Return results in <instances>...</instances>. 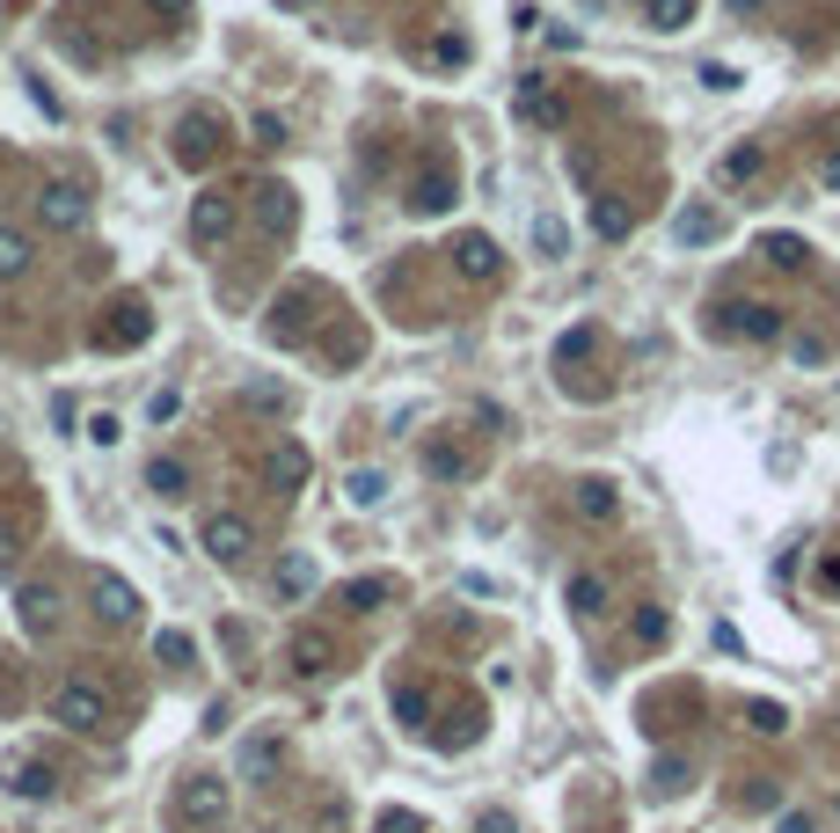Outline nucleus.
I'll use <instances>...</instances> for the list:
<instances>
[{"label": "nucleus", "mask_w": 840, "mask_h": 833, "mask_svg": "<svg viewBox=\"0 0 840 833\" xmlns=\"http://www.w3.org/2000/svg\"><path fill=\"white\" fill-rule=\"evenodd\" d=\"M52 724H67V731H103L110 724L103 688H88V680H59V688H52Z\"/></svg>", "instance_id": "f257e3e1"}, {"label": "nucleus", "mask_w": 840, "mask_h": 833, "mask_svg": "<svg viewBox=\"0 0 840 833\" xmlns=\"http://www.w3.org/2000/svg\"><path fill=\"white\" fill-rule=\"evenodd\" d=\"M717 337L775 344V337H782V308H768V300H723V308H717Z\"/></svg>", "instance_id": "f03ea898"}, {"label": "nucleus", "mask_w": 840, "mask_h": 833, "mask_svg": "<svg viewBox=\"0 0 840 833\" xmlns=\"http://www.w3.org/2000/svg\"><path fill=\"white\" fill-rule=\"evenodd\" d=\"M198 541H205L212 563H242V555L256 549V526H249L242 512H212V520L198 526Z\"/></svg>", "instance_id": "7ed1b4c3"}, {"label": "nucleus", "mask_w": 840, "mask_h": 833, "mask_svg": "<svg viewBox=\"0 0 840 833\" xmlns=\"http://www.w3.org/2000/svg\"><path fill=\"white\" fill-rule=\"evenodd\" d=\"M175 812L191 819V826H220V819H227V782H220V775H183Z\"/></svg>", "instance_id": "20e7f679"}, {"label": "nucleus", "mask_w": 840, "mask_h": 833, "mask_svg": "<svg viewBox=\"0 0 840 833\" xmlns=\"http://www.w3.org/2000/svg\"><path fill=\"white\" fill-rule=\"evenodd\" d=\"M37 220L52 227V234L88 227V191H81V183H44V191H37Z\"/></svg>", "instance_id": "39448f33"}, {"label": "nucleus", "mask_w": 840, "mask_h": 833, "mask_svg": "<svg viewBox=\"0 0 840 833\" xmlns=\"http://www.w3.org/2000/svg\"><path fill=\"white\" fill-rule=\"evenodd\" d=\"M563 608L578 614V622H599V614L614 608V585L599 571H570V585H563Z\"/></svg>", "instance_id": "423d86ee"}, {"label": "nucleus", "mask_w": 840, "mask_h": 833, "mask_svg": "<svg viewBox=\"0 0 840 833\" xmlns=\"http://www.w3.org/2000/svg\"><path fill=\"white\" fill-rule=\"evenodd\" d=\"M512 110H519L526 124H563V103H556V88H548L542 73H519V88H512Z\"/></svg>", "instance_id": "0eeeda50"}, {"label": "nucleus", "mask_w": 840, "mask_h": 833, "mask_svg": "<svg viewBox=\"0 0 840 833\" xmlns=\"http://www.w3.org/2000/svg\"><path fill=\"white\" fill-rule=\"evenodd\" d=\"M285 659H293V673H300V680H315V673H330V665H336V643L322 636V629H293Z\"/></svg>", "instance_id": "6e6552de"}, {"label": "nucleus", "mask_w": 840, "mask_h": 833, "mask_svg": "<svg viewBox=\"0 0 840 833\" xmlns=\"http://www.w3.org/2000/svg\"><path fill=\"white\" fill-rule=\"evenodd\" d=\"M191 234H198V242H227V234H234V198L205 191V198L191 205Z\"/></svg>", "instance_id": "1a4fd4ad"}, {"label": "nucleus", "mask_w": 840, "mask_h": 833, "mask_svg": "<svg viewBox=\"0 0 840 833\" xmlns=\"http://www.w3.org/2000/svg\"><path fill=\"white\" fill-rule=\"evenodd\" d=\"M95 614H103V622H132V614H140V592L124 585L118 571H103L95 578Z\"/></svg>", "instance_id": "9d476101"}, {"label": "nucleus", "mask_w": 840, "mask_h": 833, "mask_svg": "<svg viewBox=\"0 0 840 833\" xmlns=\"http://www.w3.org/2000/svg\"><path fill=\"white\" fill-rule=\"evenodd\" d=\"M175 139H183L175 154L191 161V169H205V161H212V147H220V118H205V110H198V118H183V132H175Z\"/></svg>", "instance_id": "9b49d317"}, {"label": "nucleus", "mask_w": 840, "mask_h": 833, "mask_svg": "<svg viewBox=\"0 0 840 833\" xmlns=\"http://www.w3.org/2000/svg\"><path fill=\"white\" fill-rule=\"evenodd\" d=\"M454 263H461L468 278H497V263H505V249H497L490 234H461V242H454Z\"/></svg>", "instance_id": "f8f14e48"}, {"label": "nucleus", "mask_w": 840, "mask_h": 833, "mask_svg": "<svg viewBox=\"0 0 840 833\" xmlns=\"http://www.w3.org/2000/svg\"><path fill=\"white\" fill-rule=\"evenodd\" d=\"M717 234H723L717 205H680V220H672V242H687V249H701V242H717Z\"/></svg>", "instance_id": "ddd939ff"}, {"label": "nucleus", "mask_w": 840, "mask_h": 833, "mask_svg": "<svg viewBox=\"0 0 840 833\" xmlns=\"http://www.w3.org/2000/svg\"><path fill=\"white\" fill-rule=\"evenodd\" d=\"M454 198H461L454 175H446V169H424L417 191H409V205H417V212H454Z\"/></svg>", "instance_id": "4468645a"}, {"label": "nucleus", "mask_w": 840, "mask_h": 833, "mask_svg": "<svg viewBox=\"0 0 840 833\" xmlns=\"http://www.w3.org/2000/svg\"><path fill=\"white\" fill-rule=\"evenodd\" d=\"M16 608H22V629H30V636H44V629L59 622V592L52 585H22Z\"/></svg>", "instance_id": "2eb2a0df"}, {"label": "nucleus", "mask_w": 840, "mask_h": 833, "mask_svg": "<svg viewBox=\"0 0 840 833\" xmlns=\"http://www.w3.org/2000/svg\"><path fill=\"white\" fill-rule=\"evenodd\" d=\"M271 337H279V344H300V337H307V293H285L279 308H271Z\"/></svg>", "instance_id": "dca6fc26"}, {"label": "nucleus", "mask_w": 840, "mask_h": 833, "mask_svg": "<svg viewBox=\"0 0 840 833\" xmlns=\"http://www.w3.org/2000/svg\"><path fill=\"white\" fill-rule=\"evenodd\" d=\"M271 585H279V600H307L315 592V555H285Z\"/></svg>", "instance_id": "f3484780"}, {"label": "nucleus", "mask_w": 840, "mask_h": 833, "mask_svg": "<svg viewBox=\"0 0 840 833\" xmlns=\"http://www.w3.org/2000/svg\"><path fill=\"white\" fill-rule=\"evenodd\" d=\"M387 710H395V724H409V731H417L424 716H432V694H424L417 680H403V688H387Z\"/></svg>", "instance_id": "a211bd4d"}, {"label": "nucleus", "mask_w": 840, "mask_h": 833, "mask_svg": "<svg viewBox=\"0 0 840 833\" xmlns=\"http://www.w3.org/2000/svg\"><path fill=\"white\" fill-rule=\"evenodd\" d=\"M30 263H37V242L22 227H0V278H22Z\"/></svg>", "instance_id": "6ab92c4d"}, {"label": "nucleus", "mask_w": 840, "mask_h": 833, "mask_svg": "<svg viewBox=\"0 0 840 833\" xmlns=\"http://www.w3.org/2000/svg\"><path fill=\"white\" fill-rule=\"evenodd\" d=\"M578 512H585V520H614V512H621V498H614L607 475H585V483H578Z\"/></svg>", "instance_id": "aec40b11"}, {"label": "nucleus", "mask_w": 840, "mask_h": 833, "mask_svg": "<svg viewBox=\"0 0 840 833\" xmlns=\"http://www.w3.org/2000/svg\"><path fill=\"white\" fill-rule=\"evenodd\" d=\"M271 483H279V490H300V483H307V446H293V439H285V446L271 453Z\"/></svg>", "instance_id": "412c9836"}, {"label": "nucleus", "mask_w": 840, "mask_h": 833, "mask_svg": "<svg viewBox=\"0 0 840 833\" xmlns=\"http://www.w3.org/2000/svg\"><path fill=\"white\" fill-rule=\"evenodd\" d=\"M256 220L271 227V234L293 227V191H285V183H263V191H256Z\"/></svg>", "instance_id": "4be33fe9"}, {"label": "nucleus", "mask_w": 840, "mask_h": 833, "mask_svg": "<svg viewBox=\"0 0 840 833\" xmlns=\"http://www.w3.org/2000/svg\"><path fill=\"white\" fill-rule=\"evenodd\" d=\"M593 227H599V234H607V242H621V234H629V227H636V212L621 205V198H607V191H599V198H593Z\"/></svg>", "instance_id": "5701e85b"}, {"label": "nucleus", "mask_w": 840, "mask_h": 833, "mask_svg": "<svg viewBox=\"0 0 840 833\" xmlns=\"http://www.w3.org/2000/svg\"><path fill=\"white\" fill-rule=\"evenodd\" d=\"M344 498L358 504V512H373V504L387 498V475H381V469H351V475H344Z\"/></svg>", "instance_id": "b1692460"}, {"label": "nucleus", "mask_w": 840, "mask_h": 833, "mask_svg": "<svg viewBox=\"0 0 840 833\" xmlns=\"http://www.w3.org/2000/svg\"><path fill=\"white\" fill-rule=\"evenodd\" d=\"M644 22L650 30H687V22H695V0H644Z\"/></svg>", "instance_id": "393cba45"}, {"label": "nucleus", "mask_w": 840, "mask_h": 833, "mask_svg": "<svg viewBox=\"0 0 840 833\" xmlns=\"http://www.w3.org/2000/svg\"><path fill=\"white\" fill-rule=\"evenodd\" d=\"M146 483H154L161 498H183V490H191V469H183L175 453H154V469H146Z\"/></svg>", "instance_id": "a878e982"}, {"label": "nucleus", "mask_w": 840, "mask_h": 833, "mask_svg": "<svg viewBox=\"0 0 840 833\" xmlns=\"http://www.w3.org/2000/svg\"><path fill=\"white\" fill-rule=\"evenodd\" d=\"M760 169H768V154H760V147H731V154L717 161V175H723V183H753Z\"/></svg>", "instance_id": "bb28decb"}, {"label": "nucleus", "mask_w": 840, "mask_h": 833, "mask_svg": "<svg viewBox=\"0 0 840 833\" xmlns=\"http://www.w3.org/2000/svg\"><path fill=\"white\" fill-rule=\"evenodd\" d=\"M760 257H768L775 271H804V263H811V249L797 242V234H768V242H760Z\"/></svg>", "instance_id": "cd10ccee"}, {"label": "nucleus", "mask_w": 840, "mask_h": 833, "mask_svg": "<svg viewBox=\"0 0 840 833\" xmlns=\"http://www.w3.org/2000/svg\"><path fill=\"white\" fill-rule=\"evenodd\" d=\"M146 330H154V322H146V308H140V300H124V308H118V330H110V344L132 351V344H146Z\"/></svg>", "instance_id": "c85d7f7f"}, {"label": "nucleus", "mask_w": 840, "mask_h": 833, "mask_svg": "<svg viewBox=\"0 0 840 833\" xmlns=\"http://www.w3.org/2000/svg\"><path fill=\"white\" fill-rule=\"evenodd\" d=\"M534 249H542V257H570V227H563L556 212H542V220H534Z\"/></svg>", "instance_id": "c756f323"}, {"label": "nucleus", "mask_w": 840, "mask_h": 833, "mask_svg": "<svg viewBox=\"0 0 840 833\" xmlns=\"http://www.w3.org/2000/svg\"><path fill=\"white\" fill-rule=\"evenodd\" d=\"M16 797H52V767H37V761H22L16 767V782H8Z\"/></svg>", "instance_id": "7c9ffc66"}, {"label": "nucleus", "mask_w": 840, "mask_h": 833, "mask_svg": "<svg viewBox=\"0 0 840 833\" xmlns=\"http://www.w3.org/2000/svg\"><path fill=\"white\" fill-rule=\"evenodd\" d=\"M271 761H279V739H271V731L242 746V775H271Z\"/></svg>", "instance_id": "2f4dec72"}, {"label": "nucleus", "mask_w": 840, "mask_h": 833, "mask_svg": "<svg viewBox=\"0 0 840 833\" xmlns=\"http://www.w3.org/2000/svg\"><path fill=\"white\" fill-rule=\"evenodd\" d=\"M746 724L768 731V739H782V731H789V710H782V702H753V710H746Z\"/></svg>", "instance_id": "473e14b6"}, {"label": "nucleus", "mask_w": 840, "mask_h": 833, "mask_svg": "<svg viewBox=\"0 0 840 833\" xmlns=\"http://www.w3.org/2000/svg\"><path fill=\"white\" fill-rule=\"evenodd\" d=\"M381 600H387V578H358V585H344V608H358V614L381 608Z\"/></svg>", "instance_id": "72a5a7b5"}, {"label": "nucleus", "mask_w": 840, "mask_h": 833, "mask_svg": "<svg viewBox=\"0 0 840 833\" xmlns=\"http://www.w3.org/2000/svg\"><path fill=\"white\" fill-rule=\"evenodd\" d=\"M154 659L161 665H191V636H183V629H161V636H154Z\"/></svg>", "instance_id": "f704fd0d"}, {"label": "nucleus", "mask_w": 840, "mask_h": 833, "mask_svg": "<svg viewBox=\"0 0 840 833\" xmlns=\"http://www.w3.org/2000/svg\"><path fill=\"white\" fill-rule=\"evenodd\" d=\"M650 790H658V797H680L687 790V761H658L650 767Z\"/></svg>", "instance_id": "c9c22d12"}, {"label": "nucleus", "mask_w": 840, "mask_h": 833, "mask_svg": "<svg viewBox=\"0 0 840 833\" xmlns=\"http://www.w3.org/2000/svg\"><path fill=\"white\" fill-rule=\"evenodd\" d=\"M738 81H746V73H738V67H723V59H709V67H701V88H717V96H731Z\"/></svg>", "instance_id": "e433bc0d"}, {"label": "nucleus", "mask_w": 840, "mask_h": 833, "mask_svg": "<svg viewBox=\"0 0 840 833\" xmlns=\"http://www.w3.org/2000/svg\"><path fill=\"white\" fill-rule=\"evenodd\" d=\"M666 608H644V614H636V643H666Z\"/></svg>", "instance_id": "4c0bfd02"}, {"label": "nucleus", "mask_w": 840, "mask_h": 833, "mask_svg": "<svg viewBox=\"0 0 840 833\" xmlns=\"http://www.w3.org/2000/svg\"><path fill=\"white\" fill-rule=\"evenodd\" d=\"M432 59H438V67H468V37H454V30H446V37L432 44Z\"/></svg>", "instance_id": "58836bf2"}, {"label": "nucleus", "mask_w": 840, "mask_h": 833, "mask_svg": "<svg viewBox=\"0 0 840 833\" xmlns=\"http://www.w3.org/2000/svg\"><path fill=\"white\" fill-rule=\"evenodd\" d=\"M88 439H95V446H118V439H124V424H118L110 410H95V416H88Z\"/></svg>", "instance_id": "ea45409f"}, {"label": "nucleus", "mask_w": 840, "mask_h": 833, "mask_svg": "<svg viewBox=\"0 0 840 833\" xmlns=\"http://www.w3.org/2000/svg\"><path fill=\"white\" fill-rule=\"evenodd\" d=\"M432 475H468V453H454V446H432Z\"/></svg>", "instance_id": "a19ab883"}, {"label": "nucleus", "mask_w": 840, "mask_h": 833, "mask_svg": "<svg viewBox=\"0 0 840 833\" xmlns=\"http://www.w3.org/2000/svg\"><path fill=\"white\" fill-rule=\"evenodd\" d=\"M175 410H183V395H175V388H154V402H146V416H154V424H169Z\"/></svg>", "instance_id": "79ce46f5"}, {"label": "nucleus", "mask_w": 840, "mask_h": 833, "mask_svg": "<svg viewBox=\"0 0 840 833\" xmlns=\"http://www.w3.org/2000/svg\"><path fill=\"white\" fill-rule=\"evenodd\" d=\"M16 555H22V534H16V526H8V520H0V578L16 571Z\"/></svg>", "instance_id": "37998d69"}, {"label": "nucleus", "mask_w": 840, "mask_h": 833, "mask_svg": "<svg viewBox=\"0 0 840 833\" xmlns=\"http://www.w3.org/2000/svg\"><path fill=\"white\" fill-rule=\"evenodd\" d=\"M249 410H285V388H271V381H256V388H249Z\"/></svg>", "instance_id": "c03bdc74"}, {"label": "nucleus", "mask_w": 840, "mask_h": 833, "mask_svg": "<svg viewBox=\"0 0 840 833\" xmlns=\"http://www.w3.org/2000/svg\"><path fill=\"white\" fill-rule=\"evenodd\" d=\"M585 351H593V330H570V337H563V344H556V359L570 365V359H585Z\"/></svg>", "instance_id": "a18cd8bd"}, {"label": "nucleus", "mask_w": 840, "mask_h": 833, "mask_svg": "<svg viewBox=\"0 0 840 833\" xmlns=\"http://www.w3.org/2000/svg\"><path fill=\"white\" fill-rule=\"evenodd\" d=\"M381 833H424L417 812H381Z\"/></svg>", "instance_id": "49530a36"}, {"label": "nucleus", "mask_w": 840, "mask_h": 833, "mask_svg": "<svg viewBox=\"0 0 840 833\" xmlns=\"http://www.w3.org/2000/svg\"><path fill=\"white\" fill-rule=\"evenodd\" d=\"M475 833H519V826H512V812H483V819H475Z\"/></svg>", "instance_id": "de8ad7c7"}, {"label": "nucleus", "mask_w": 840, "mask_h": 833, "mask_svg": "<svg viewBox=\"0 0 840 833\" xmlns=\"http://www.w3.org/2000/svg\"><path fill=\"white\" fill-rule=\"evenodd\" d=\"M819 183H826V191H840V147H833V154L819 161Z\"/></svg>", "instance_id": "09e8293b"}, {"label": "nucleus", "mask_w": 840, "mask_h": 833, "mask_svg": "<svg viewBox=\"0 0 840 833\" xmlns=\"http://www.w3.org/2000/svg\"><path fill=\"white\" fill-rule=\"evenodd\" d=\"M819 585H833V592H840V555H826V563H819Z\"/></svg>", "instance_id": "8fccbe9b"}, {"label": "nucleus", "mask_w": 840, "mask_h": 833, "mask_svg": "<svg viewBox=\"0 0 840 833\" xmlns=\"http://www.w3.org/2000/svg\"><path fill=\"white\" fill-rule=\"evenodd\" d=\"M782 833H811V819H804V812H789V819H782Z\"/></svg>", "instance_id": "3c124183"}, {"label": "nucleus", "mask_w": 840, "mask_h": 833, "mask_svg": "<svg viewBox=\"0 0 840 833\" xmlns=\"http://www.w3.org/2000/svg\"><path fill=\"white\" fill-rule=\"evenodd\" d=\"M256 833H279V826H256Z\"/></svg>", "instance_id": "603ef678"}, {"label": "nucleus", "mask_w": 840, "mask_h": 833, "mask_svg": "<svg viewBox=\"0 0 840 833\" xmlns=\"http://www.w3.org/2000/svg\"><path fill=\"white\" fill-rule=\"evenodd\" d=\"M293 8H300V0H293Z\"/></svg>", "instance_id": "864d4df0"}]
</instances>
